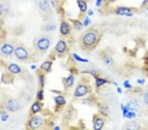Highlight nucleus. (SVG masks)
<instances>
[{
	"label": "nucleus",
	"mask_w": 148,
	"mask_h": 130,
	"mask_svg": "<svg viewBox=\"0 0 148 130\" xmlns=\"http://www.w3.org/2000/svg\"><path fill=\"white\" fill-rule=\"evenodd\" d=\"M40 108H41V107H40V105L38 103H35L34 105H32V111L33 113H36V112H39L40 110Z\"/></svg>",
	"instance_id": "obj_19"
},
{
	"label": "nucleus",
	"mask_w": 148,
	"mask_h": 130,
	"mask_svg": "<svg viewBox=\"0 0 148 130\" xmlns=\"http://www.w3.org/2000/svg\"><path fill=\"white\" fill-rule=\"evenodd\" d=\"M31 69H36V66H32V67H31Z\"/></svg>",
	"instance_id": "obj_40"
},
{
	"label": "nucleus",
	"mask_w": 148,
	"mask_h": 130,
	"mask_svg": "<svg viewBox=\"0 0 148 130\" xmlns=\"http://www.w3.org/2000/svg\"><path fill=\"white\" fill-rule=\"evenodd\" d=\"M50 39L47 37H40L38 38L36 42L37 49L41 51H45L50 46Z\"/></svg>",
	"instance_id": "obj_1"
},
{
	"label": "nucleus",
	"mask_w": 148,
	"mask_h": 130,
	"mask_svg": "<svg viewBox=\"0 0 148 130\" xmlns=\"http://www.w3.org/2000/svg\"><path fill=\"white\" fill-rule=\"evenodd\" d=\"M9 118V116L8 115H6V114H3L1 116V120L2 121H6L7 119Z\"/></svg>",
	"instance_id": "obj_32"
},
{
	"label": "nucleus",
	"mask_w": 148,
	"mask_h": 130,
	"mask_svg": "<svg viewBox=\"0 0 148 130\" xmlns=\"http://www.w3.org/2000/svg\"><path fill=\"white\" fill-rule=\"evenodd\" d=\"M15 55L20 60H25L28 57V52L25 48L18 47L15 50Z\"/></svg>",
	"instance_id": "obj_3"
},
{
	"label": "nucleus",
	"mask_w": 148,
	"mask_h": 130,
	"mask_svg": "<svg viewBox=\"0 0 148 130\" xmlns=\"http://www.w3.org/2000/svg\"><path fill=\"white\" fill-rule=\"evenodd\" d=\"M42 122H43V120L41 117L39 116H35L30 120V126L32 129H37L41 126Z\"/></svg>",
	"instance_id": "obj_5"
},
{
	"label": "nucleus",
	"mask_w": 148,
	"mask_h": 130,
	"mask_svg": "<svg viewBox=\"0 0 148 130\" xmlns=\"http://www.w3.org/2000/svg\"><path fill=\"white\" fill-rule=\"evenodd\" d=\"M130 8H127V7H119L118 9L116 10V14L119 15H126V14L130 13Z\"/></svg>",
	"instance_id": "obj_13"
},
{
	"label": "nucleus",
	"mask_w": 148,
	"mask_h": 130,
	"mask_svg": "<svg viewBox=\"0 0 148 130\" xmlns=\"http://www.w3.org/2000/svg\"><path fill=\"white\" fill-rule=\"evenodd\" d=\"M100 111L101 112V113H102L103 115H105V116H107L108 114H109V109L106 107H101V108H100Z\"/></svg>",
	"instance_id": "obj_26"
},
{
	"label": "nucleus",
	"mask_w": 148,
	"mask_h": 130,
	"mask_svg": "<svg viewBox=\"0 0 148 130\" xmlns=\"http://www.w3.org/2000/svg\"><path fill=\"white\" fill-rule=\"evenodd\" d=\"M60 31H61V33L63 35H66L67 34H68V32L70 31V26L67 23L63 22L61 24Z\"/></svg>",
	"instance_id": "obj_11"
},
{
	"label": "nucleus",
	"mask_w": 148,
	"mask_h": 130,
	"mask_svg": "<svg viewBox=\"0 0 148 130\" xmlns=\"http://www.w3.org/2000/svg\"><path fill=\"white\" fill-rule=\"evenodd\" d=\"M37 97H38V98L40 100H41V99H43V91H39L38 93V94H37Z\"/></svg>",
	"instance_id": "obj_29"
},
{
	"label": "nucleus",
	"mask_w": 148,
	"mask_h": 130,
	"mask_svg": "<svg viewBox=\"0 0 148 130\" xmlns=\"http://www.w3.org/2000/svg\"><path fill=\"white\" fill-rule=\"evenodd\" d=\"M144 102L145 104L148 105V93H146L144 96Z\"/></svg>",
	"instance_id": "obj_30"
},
{
	"label": "nucleus",
	"mask_w": 148,
	"mask_h": 130,
	"mask_svg": "<svg viewBox=\"0 0 148 130\" xmlns=\"http://www.w3.org/2000/svg\"><path fill=\"white\" fill-rule=\"evenodd\" d=\"M14 51L13 47L10 44H4L1 47V52L3 55H11Z\"/></svg>",
	"instance_id": "obj_6"
},
{
	"label": "nucleus",
	"mask_w": 148,
	"mask_h": 130,
	"mask_svg": "<svg viewBox=\"0 0 148 130\" xmlns=\"http://www.w3.org/2000/svg\"><path fill=\"white\" fill-rule=\"evenodd\" d=\"M103 124H104V122H103V120L102 119L98 118L96 120V122H95L93 128H94V130H99L103 128Z\"/></svg>",
	"instance_id": "obj_14"
},
{
	"label": "nucleus",
	"mask_w": 148,
	"mask_h": 130,
	"mask_svg": "<svg viewBox=\"0 0 148 130\" xmlns=\"http://www.w3.org/2000/svg\"><path fill=\"white\" fill-rule=\"evenodd\" d=\"M74 27L78 30H82L83 28V25H82V24L80 23V21H75L74 22Z\"/></svg>",
	"instance_id": "obj_21"
},
{
	"label": "nucleus",
	"mask_w": 148,
	"mask_h": 130,
	"mask_svg": "<svg viewBox=\"0 0 148 130\" xmlns=\"http://www.w3.org/2000/svg\"><path fill=\"white\" fill-rule=\"evenodd\" d=\"M88 93V87L83 85H80L76 87L75 90L76 97H82Z\"/></svg>",
	"instance_id": "obj_7"
},
{
	"label": "nucleus",
	"mask_w": 148,
	"mask_h": 130,
	"mask_svg": "<svg viewBox=\"0 0 148 130\" xmlns=\"http://www.w3.org/2000/svg\"><path fill=\"white\" fill-rule=\"evenodd\" d=\"M97 40V36L95 32H89L82 38V41L85 46H91L96 43Z\"/></svg>",
	"instance_id": "obj_2"
},
{
	"label": "nucleus",
	"mask_w": 148,
	"mask_h": 130,
	"mask_svg": "<svg viewBox=\"0 0 148 130\" xmlns=\"http://www.w3.org/2000/svg\"><path fill=\"white\" fill-rule=\"evenodd\" d=\"M116 90H117V91H118V93H122V89H121V87H117V89H116Z\"/></svg>",
	"instance_id": "obj_37"
},
{
	"label": "nucleus",
	"mask_w": 148,
	"mask_h": 130,
	"mask_svg": "<svg viewBox=\"0 0 148 130\" xmlns=\"http://www.w3.org/2000/svg\"><path fill=\"white\" fill-rule=\"evenodd\" d=\"M55 28H56V26L55 24H48L45 27V29L48 31H52V30H55Z\"/></svg>",
	"instance_id": "obj_24"
},
{
	"label": "nucleus",
	"mask_w": 148,
	"mask_h": 130,
	"mask_svg": "<svg viewBox=\"0 0 148 130\" xmlns=\"http://www.w3.org/2000/svg\"><path fill=\"white\" fill-rule=\"evenodd\" d=\"M73 57H74V58L78 62H88V60L85 59H82V58H81L80 56H78V55H76V53H74V54H73Z\"/></svg>",
	"instance_id": "obj_22"
},
{
	"label": "nucleus",
	"mask_w": 148,
	"mask_h": 130,
	"mask_svg": "<svg viewBox=\"0 0 148 130\" xmlns=\"http://www.w3.org/2000/svg\"><path fill=\"white\" fill-rule=\"evenodd\" d=\"M105 83H107V81L103 80V79H101V78L97 79V80H96V85H97V87L101 86L103 84H105Z\"/></svg>",
	"instance_id": "obj_23"
},
{
	"label": "nucleus",
	"mask_w": 148,
	"mask_h": 130,
	"mask_svg": "<svg viewBox=\"0 0 148 130\" xmlns=\"http://www.w3.org/2000/svg\"><path fill=\"white\" fill-rule=\"evenodd\" d=\"M78 7L80 8V10L82 12H85L86 11L87 9V4L84 1H82V0H80L78 1Z\"/></svg>",
	"instance_id": "obj_16"
},
{
	"label": "nucleus",
	"mask_w": 148,
	"mask_h": 130,
	"mask_svg": "<svg viewBox=\"0 0 148 130\" xmlns=\"http://www.w3.org/2000/svg\"><path fill=\"white\" fill-rule=\"evenodd\" d=\"M124 86L126 88H128V89L132 88V85H130V84L128 80H126L125 82H124Z\"/></svg>",
	"instance_id": "obj_27"
},
{
	"label": "nucleus",
	"mask_w": 148,
	"mask_h": 130,
	"mask_svg": "<svg viewBox=\"0 0 148 130\" xmlns=\"http://www.w3.org/2000/svg\"><path fill=\"white\" fill-rule=\"evenodd\" d=\"M101 3H102V0H96V6H97L98 7H101Z\"/></svg>",
	"instance_id": "obj_33"
},
{
	"label": "nucleus",
	"mask_w": 148,
	"mask_h": 130,
	"mask_svg": "<svg viewBox=\"0 0 148 130\" xmlns=\"http://www.w3.org/2000/svg\"><path fill=\"white\" fill-rule=\"evenodd\" d=\"M93 14V10H91V9H90L88 11V15H92Z\"/></svg>",
	"instance_id": "obj_36"
},
{
	"label": "nucleus",
	"mask_w": 148,
	"mask_h": 130,
	"mask_svg": "<svg viewBox=\"0 0 148 130\" xmlns=\"http://www.w3.org/2000/svg\"><path fill=\"white\" fill-rule=\"evenodd\" d=\"M55 103L58 105H65V100L62 96H58L55 99Z\"/></svg>",
	"instance_id": "obj_20"
},
{
	"label": "nucleus",
	"mask_w": 148,
	"mask_h": 130,
	"mask_svg": "<svg viewBox=\"0 0 148 130\" xmlns=\"http://www.w3.org/2000/svg\"><path fill=\"white\" fill-rule=\"evenodd\" d=\"M66 45L65 41L63 40H61L59 41L58 43H57V46H56V50L59 53H63L64 52L65 49H66Z\"/></svg>",
	"instance_id": "obj_10"
},
{
	"label": "nucleus",
	"mask_w": 148,
	"mask_h": 130,
	"mask_svg": "<svg viewBox=\"0 0 148 130\" xmlns=\"http://www.w3.org/2000/svg\"><path fill=\"white\" fill-rule=\"evenodd\" d=\"M136 116V114H135V112H128L126 115L125 116V117L128 118H134Z\"/></svg>",
	"instance_id": "obj_25"
},
{
	"label": "nucleus",
	"mask_w": 148,
	"mask_h": 130,
	"mask_svg": "<svg viewBox=\"0 0 148 130\" xmlns=\"http://www.w3.org/2000/svg\"><path fill=\"white\" fill-rule=\"evenodd\" d=\"M8 70L13 74H18L21 72V69L20 66L16 64H11L8 66Z\"/></svg>",
	"instance_id": "obj_9"
},
{
	"label": "nucleus",
	"mask_w": 148,
	"mask_h": 130,
	"mask_svg": "<svg viewBox=\"0 0 148 130\" xmlns=\"http://www.w3.org/2000/svg\"><path fill=\"white\" fill-rule=\"evenodd\" d=\"M39 7L40 8L41 10H42L43 11H47V9H48L49 7V3L47 0H43L40 2L39 3Z\"/></svg>",
	"instance_id": "obj_15"
},
{
	"label": "nucleus",
	"mask_w": 148,
	"mask_h": 130,
	"mask_svg": "<svg viewBox=\"0 0 148 130\" xmlns=\"http://www.w3.org/2000/svg\"><path fill=\"white\" fill-rule=\"evenodd\" d=\"M126 106H127L128 108L130 110H133V111L138 110L140 108L139 104L136 100H130V102L126 105Z\"/></svg>",
	"instance_id": "obj_8"
},
{
	"label": "nucleus",
	"mask_w": 148,
	"mask_h": 130,
	"mask_svg": "<svg viewBox=\"0 0 148 130\" xmlns=\"http://www.w3.org/2000/svg\"><path fill=\"white\" fill-rule=\"evenodd\" d=\"M2 13V7H1V5H0V15Z\"/></svg>",
	"instance_id": "obj_38"
},
{
	"label": "nucleus",
	"mask_w": 148,
	"mask_h": 130,
	"mask_svg": "<svg viewBox=\"0 0 148 130\" xmlns=\"http://www.w3.org/2000/svg\"><path fill=\"white\" fill-rule=\"evenodd\" d=\"M125 128L127 130H138L140 128V126L136 122H129L126 124Z\"/></svg>",
	"instance_id": "obj_12"
},
{
	"label": "nucleus",
	"mask_w": 148,
	"mask_h": 130,
	"mask_svg": "<svg viewBox=\"0 0 148 130\" xmlns=\"http://www.w3.org/2000/svg\"><path fill=\"white\" fill-rule=\"evenodd\" d=\"M51 66V62L48 61H46L43 62V64L41 65V69L46 72H49Z\"/></svg>",
	"instance_id": "obj_17"
},
{
	"label": "nucleus",
	"mask_w": 148,
	"mask_h": 130,
	"mask_svg": "<svg viewBox=\"0 0 148 130\" xmlns=\"http://www.w3.org/2000/svg\"></svg>",
	"instance_id": "obj_42"
},
{
	"label": "nucleus",
	"mask_w": 148,
	"mask_h": 130,
	"mask_svg": "<svg viewBox=\"0 0 148 130\" xmlns=\"http://www.w3.org/2000/svg\"><path fill=\"white\" fill-rule=\"evenodd\" d=\"M58 129H59V127H56V128H55V130H58Z\"/></svg>",
	"instance_id": "obj_41"
},
{
	"label": "nucleus",
	"mask_w": 148,
	"mask_h": 130,
	"mask_svg": "<svg viewBox=\"0 0 148 130\" xmlns=\"http://www.w3.org/2000/svg\"><path fill=\"white\" fill-rule=\"evenodd\" d=\"M137 82H138V84H143L144 83V82H145V80H142V79H141V80L139 79V80H138V81H137Z\"/></svg>",
	"instance_id": "obj_35"
},
{
	"label": "nucleus",
	"mask_w": 148,
	"mask_h": 130,
	"mask_svg": "<svg viewBox=\"0 0 148 130\" xmlns=\"http://www.w3.org/2000/svg\"><path fill=\"white\" fill-rule=\"evenodd\" d=\"M90 18H88V17H86V19H85V21H84V26H88L89 25V24L90 23Z\"/></svg>",
	"instance_id": "obj_31"
},
{
	"label": "nucleus",
	"mask_w": 148,
	"mask_h": 130,
	"mask_svg": "<svg viewBox=\"0 0 148 130\" xmlns=\"http://www.w3.org/2000/svg\"><path fill=\"white\" fill-rule=\"evenodd\" d=\"M105 64H107V65H110V64H112V60L111 58L109 57H107L105 59Z\"/></svg>",
	"instance_id": "obj_28"
},
{
	"label": "nucleus",
	"mask_w": 148,
	"mask_h": 130,
	"mask_svg": "<svg viewBox=\"0 0 148 130\" xmlns=\"http://www.w3.org/2000/svg\"><path fill=\"white\" fill-rule=\"evenodd\" d=\"M148 2V0H145L144 2H143V5H146V3Z\"/></svg>",
	"instance_id": "obj_39"
},
{
	"label": "nucleus",
	"mask_w": 148,
	"mask_h": 130,
	"mask_svg": "<svg viewBox=\"0 0 148 130\" xmlns=\"http://www.w3.org/2000/svg\"><path fill=\"white\" fill-rule=\"evenodd\" d=\"M7 110L11 112H15L20 108V104L16 99H9L6 103Z\"/></svg>",
	"instance_id": "obj_4"
},
{
	"label": "nucleus",
	"mask_w": 148,
	"mask_h": 130,
	"mask_svg": "<svg viewBox=\"0 0 148 130\" xmlns=\"http://www.w3.org/2000/svg\"><path fill=\"white\" fill-rule=\"evenodd\" d=\"M40 83L42 86H43L44 85V78H43V76H40Z\"/></svg>",
	"instance_id": "obj_34"
},
{
	"label": "nucleus",
	"mask_w": 148,
	"mask_h": 130,
	"mask_svg": "<svg viewBox=\"0 0 148 130\" xmlns=\"http://www.w3.org/2000/svg\"><path fill=\"white\" fill-rule=\"evenodd\" d=\"M74 77H73V76H69L66 80V82H65L66 86L68 87L72 86L73 83H74Z\"/></svg>",
	"instance_id": "obj_18"
}]
</instances>
